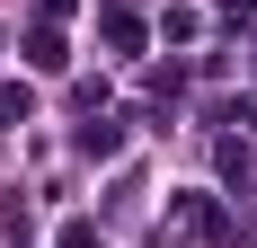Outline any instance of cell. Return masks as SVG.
Instances as JSON below:
<instances>
[{
    "mask_svg": "<svg viewBox=\"0 0 257 248\" xmlns=\"http://www.w3.org/2000/svg\"><path fill=\"white\" fill-rule=\"evenodd\" d=\"M27 62H36V71H62V36H53V27H45V36L27 45Z\"/></svg>",
    "mask_w": 257,
    "mask_h": 248,
    "instance_id": "obj_1",
    "label": "cell"
},
{
    "mask_svg": "<svg viewBox=\"0 0 257 248\" xmlns=\"http://www.w3.org/2000/svg\"><path fill=\"white\" fill-rule=\"evenodd\" d=\"M62 248H98V230H89V222H71V230H62Z\"/></svg>",
    "mask_w": 257,
    "mask_h": 248,
    "instance_id": "obj_2",
    "label": "cell"
}]
</instances>
